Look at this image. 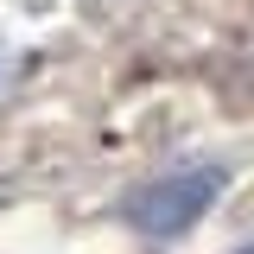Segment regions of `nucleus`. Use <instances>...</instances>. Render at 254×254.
I'll list each match as a JSON object with an SVG mask.
<instances>
[{
    "mask_svg": "<svg viewBox=\"0 0 254 254\" xmlns=\"http://www.w3.org/2000/svg\"><path fill=\"white\" fill-rule=\"evenodd\" d=\"M242 254H254V248H242Z\"/></svg>",
    "mask_w": 254,
    "mask_h": 254,
    "instance_id": "nucleus-2",
    "label": "nucleus"
},
{
    "mask_svg": "<svg viewBox=\"0 0 254 254\" xmlns=\"http://www.w3.org/2000/svg\"><path fill=\"white\" fill-rule=\"evenodd\" d=\"M222 185H229L222 165H190V172H172V178H153V185L127 190L121 216L133 222L140 235L172 242V235H185L190 222H203V210L222 197Z\"/></svg>",
    "mask_w": 254,
    "mask_h": 254,
    "instance_id": "nucleus-1",
    "label": "nucleus"
}]
</instances>
